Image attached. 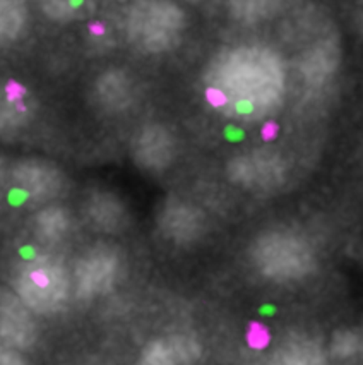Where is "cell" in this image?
<instances>
[{
	"label": "cell",
	"mask_w": 363,
	"mask_h": 365,
	"mask_svg": "<svg viewBox=\"0 0 363 365\" xmlns=\"http://www.w3.org/2000/svg\"><path fill=\"white\" fill-rule=\"evenodd\" d=\"M286 91L281 57L268 46L240 45L214 58L206 72V95L225 115L259 120L276 112Z\"/></svg>",
	"instance_id": "cell-1"
},
{
	"label": "cell",
	"mask_w": 363,
	"mask_h": 365,
	"mask_svg": "<svg viewBox=\"0 0 363 365\" xmlns=\"http://www.w3.org/2000/svg\"><path fill=\"white\" fill-rule=\"evenodd\" d=\"M11 288L40 319L60 314L74 297L70 269L46 249L21 259L12 269Z\"/></svg>",
	"instance_id": "cell-2"
},
{
	"label": "cell",
	"mask_w": 363,
	"mask_h": 365,
	"mask_svg": "<svg viewBox=\"0 0 363 365\" xmlns=\"http://www.w3.org/2000/svg\"><path fill=\"white\" fill-rule=\"evenodd\" d=\"M256 269L274 283H297L309 278L317 256L303 235L291 230H268L257 237L251 249Z\"/></svg>",
	"instance_id": "cell-3"
},
{
	"label": "cell",
	"mask_w": 363,
	"mask_h": 365,
	"mask_svg": "<svg viewBox=\"0 0 363 365\" xmlns=\"http://www.w3.org/2000/svg\"><path fill=\"white\" fill-rule=\"evenodd\" d=\"M184 11L172 0H136L127 14V36L144 53H164L180 45Z\"/></svg>",
	"instance_id": "cell-4"
},
{
	"label": "cell",
	"mask_w": 363,
	"mask_h": 365,
	"mask_svg": "<svg viewBox=\"0 0 363 365\" xmlns=\"http://www.w3.org/2000/svg\"><path fill=\"white\" fill-rule=\"evenodd\" d=\"M124 273V259L117 247L96 244L75 261L73 277V295L81 302H91L108 295L120 282Z\"/></svg>",
	"instance_id": "cell-5"
},
{
	"label": "cell",
	"mask_w": 363,
	"mask_h": 365,
	"mask_svg": "<svg viewBox=\"0 0 363 365\" xmlns=\"http://www.w3.org/2000/svg\"><path fill=\"white\" fill-rule=\"evenodd\" d=\"M40 345V317L29 311L28 305L14 294L12 288L0 287V346L14 348L33 360L31 355Z\"/></svg>",
	"instance_id": "cell-6"
},
{
	"label": "cell",
	"mask_w": 363,
	"mask_h": 365,
	"mask_svg": "<svg viewBox=\"0 0 363 365\" xmlns=\"http://www.w3.org/2000/svg\"><path fill=\"white\" fill-rule=\"evenodd\" d=\"M228 178L240 189L251 192H273L285 184L288 170L285 160L269 150L246 151L230 160L226 167Z\"/></svg>",
	"instance_id": "cell-7"
},
{
	"label": "cell",
	"mask_w": 363,
	"mask_h": 365,
	"mask_svg": "<svg viewBox=\"0 0 363 365\" xmlns=\"http://www.w3.org/2000/svg\"><path fill=\"white\" fill-rule=\"evenodd\" d=\"M11 177L14 189L36 206L50 205L65 189L64 173L45 160H21L12 167Z\"/></svg>",
	"instance_id": "cell-8"
},
{
	"label": "cell",
	"mask_w": 363,
	"mask_h": 365,
	"mask_svg": "<svg viewBox=\"0 0 363 365\" xmlns=\"http://www.w3.org/2000/svg\"><path fill=\"white\" fill-rule=\"evenodd\" d=\"M156 227L164 240L185 247L204 237L208 220L192 202L184 199H168L156 215Z\"/></svg>",
	"instance_id": "cell-9"
},
{
	"label": "cell",
	"mask_w": 363,
	"mask_h": 365,
	"mask_svg": "<svg viewBox=\"0 0 363 365\" xmlns=\"http://www.w3.org/2000/svg\"><path fill=\"white\" fill-rule=\"evenodd\" d=\"M177 139L168 127L147 124L137 130L132 141V158L139 168L151 173L164 172L177 158Z\"/></svg>",
	"instance_id": "cell-10"
},
{
	"label": "cell",
	"mask_w": 363,
	"mask_h": 365,
	"mask_svg": "<svg viewBox=\"0 0 363 365\" xmlns=\"http://www.w3.org/2000/svg\"><path fill=\"white\" fill-rule=\"evenodd\" d=\"M201 356V345L192 334L175 333L154 338L139 351L136 365H194Z\"/></svg>",
	"instance_id": "cell-11"
},
{
	"label": "cell",
	"mask_w": 363,
	"mask_h": 365,
	"mask_svg": "<svg viewBox=\"0 0 363 365\" xmlns=\"http://www.w3.org/2000/svg\"><path fill=\"white\" fill-rule=\"evenodd\" d=\"M36 101L23 83L0 81V135H14L31 124Z\"/></svg>",
	"instance_id": "cell-12"
},
{
	"label": "cell",
	"mask_w": 363,
	"mask_h": 365,
	"mask_svg": "<svg viewBox=\"0 0 363 365\" xmlns=\"http://www.w3.org/2000/svg\"><path fill=\"white\" fill-rule=\"evenodd\" d=\"M84 218L96 232L115 235L130 223V213L117 194L108 190H95L84 201Z\"/></svg>",
	"instance_id": "cell-13"
},
{
	"label": "cell",
	"mask_w": 363,
	"mask_h": 365,
	"mask_svg": "<svg viewBox=\"0 0 363 365\" xmlns=\"http://www.w3.org/2000/svg\"><path fill=\"white\" fill-rule=\"evenodd\" d=\"M74 218L70 211L62 205L41 206L29 220V232L33 240L46 250L57 247L73 235Z\"/></svg>",
	"instance_id": "cell-14"
},
{
	"label": "cell",
	"mask_w": 363,
	"mask_h": 365,
	"mask_svg": "<svg viewBox=\"0 0 363 365\" xmlns=\"http://www.w3.org/2000/svg\"><path fill=\"white\" fill-rule=\"evenodd\" d=\"M96 105L108 113L125 112L136 98V86L124 69H108L96 78L93 86Z\"/></svg>",
	"instance_id": "cell-15"
},
{
	"label": "cell",
	"mask_w": 363,
	"mask_h": 365,
	"mask_svg": "<svg viewBox=\"0 0 363 365\" xmlns=\"http://www.w3.org/2000/svg\"><path fill=\"white\" fill-rule=\"evenodd\" d=\"M341 52L332 40H320L314 43L300 58V74L305 84L320 88L331 81L340 67Z\"/></svg>",
	"instance_id": "cell-16"
},
{
	"label": "cell",
	"mask_w": 363,
	"mask_h": 365,
	"mask_svg": "<svg viewBox=\"0 0 363 365\" xmlns=\"http://www.w3.org/2000/svg\"><path fill=\"white\" fill-rule=\"evenodd\" d=\"M265 365H327V359L315 343L293 339L278 348Z\"/></svg>",
	"instance_id": "cell-17"
},
{
	"label": "cell",
	"mask_w": 363,
	"mask_h": 365,
	"mask_svg": "<svg viewBox=\"0 0 363 365\" xmlns=\"http://www.w3.org/2000/svg\"><path fill=\"white\" fill-rule=\"evenodd\" d=\"M26 21L28 7L24 0H0V48L18 40Z\"/></svg>",
	"instance_id": "cell-18"
},
{
	"label": "cell",
	"mask_w": 363,
	"mask_h": 365,
	"mask_svg": "<svg viewBox=\"0 0 363 365\" xmlns=\"http://www.w3.org/2000/svg\"><path fill=\"white\" fill-rule=\"evenodd\" d=\"M281 0H230V12L242 24H257L280 9Z\"/></svg>",
	"instance_id": "cell-19"
},
{
	"label": "cell",
	"mask_w": 363,
	"mask_h": 365,
	"mask_svg": "<svg viewBox=\"0 0 363 365\" xmlns=\"http://www.w3.org/2000/svg\"><path fill=\"white\" fill-rule=\"evenodd\" d=\"M363 348V339L358 333L352 329H340L331 339V355L337 360H348L357 356Z\"/></svg>",
	"instance_id": "cell-20"
},
{
	"label": "cell",
	"mask_w": 363,
	"mask_h": 365,
	"mask_svg": "<svg viewBox=\"0 0 363 365\" xmlns=\"http://www.w3.org/2000/svg\"><path fill=\"white\" fill-rule=\"evenodd\" d=\"M78 0H40V9L46 18L53 21H67L75 14Z\"/></svg>",
	"instance_id": "cell-21"
},
{
	"label": "cell",
	"mask_w": 363,
	"mask_h": 365,
	"mask_svg": "<svg viewBox=\"0 0 363 365\" xmlns=\"http://www.w3.org/2000/svg\"><path fill=\"white\" fill-rule=\"evenodd\" d=\"M0 177H2V160H0Z\"/></svg>",
	"instance_id": "cell-22"
},
{
	"label": "cell",
	"mask_w": 363,
	"mask_h": 365,
	"mask_svg": "<svg viewBox=\"0 0 363 365\" xmlns=\"http://www.w3.org/2000/svg\"><path fill=\"white\" fill-rule=\"evenodd\" d=\"M189 2H194V4H197V2H201V0H189Z\"/></svg>",
	"instance_id": "cell-23"
}]
</instances>
